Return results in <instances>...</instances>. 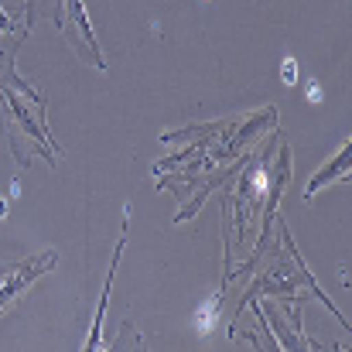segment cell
I'll list each match as a JSON object with an SVG mask.
<instances>
[{"label":"cell","mask_w":352,"mask_h":352,"mask_svg":"<svg viewBox=\"0 0 352 352\" xmlns=\"http://www.w3.org/2000/svg\"><path fill=\"white\" fill-rule=\"evenodd\" d=\"M52 267H55V253L28 256V260H21V263H14V267H3V270H0V315H3L41 274H48Z\"/></svg>","instance_id":"6da1fadb"},{"label":"cell","mask_w":352,"mask_h":352,"mask_svg":"<svg viewBox=\"0 0 352 352\" xmlns=\"http://www.w3.org/2000/svg\"><path fill=\"white\" fill-rule=\"evenodd\" d=\"M349 161H352V147L346 144V147H342V151H339V154H336V157H332L315 178H311V185L305 188V199H315V192H322L329 182H336L339 175H346V171H349Z\"/></svg>","instance_id":"7a4b0ae2"},{"label":"cell","mask_w":352,"mask_h":352,"mask_svg":"<svg viewBox=\"0 0 352 352\" xmlns=\"http://www.w3.org/2000/svg\"><path fill=\"white\" fill-rule=\"evenodd\" d=\"M123 243H126V223H123V236L117 243V253H113V263H110V277H107V287H103V298H100V308H96V325L89 332V342L86 349H96L100 346V325H103V311H107V301H110V287H113V274H117V263H120V253H123Z\"/></svg>","instance_id":"3957f363"},{"label":"cell","mask_w":352,"mask_h":352,"mask_svg":"<svg viewBox=\"0 0 352 352\" xmlns=\"http://www.w3.org/2000/svg\"><path fill=\"white\" fill-rule=\"evenodd\" d=\"M280 79H284L287 86L298 79V65H294V58H284V65H280Z\"/></svg>","instance_id":"277c9868"}]
</instances>
